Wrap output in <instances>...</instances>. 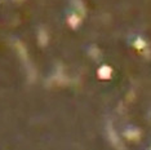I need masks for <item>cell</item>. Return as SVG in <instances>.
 <instances>
[{
	"instance_id": "6da1fadb",
	"label": "cell",
	"mask_w": 151,
	"mask_h": 150,
	"mask_svg": "<svg viewBox=\"0 0 151 150\" xmlns=\"http://www.w3.org/2000/svg\"><path fill=\"white\" fill-rule=\"evenodd\" d=\"M79 21H80V19H79V17L75 16V14L71 16L70 18H68V23L71 25V27H76L79 25Z\"/></svg>"
}]
</instances>
